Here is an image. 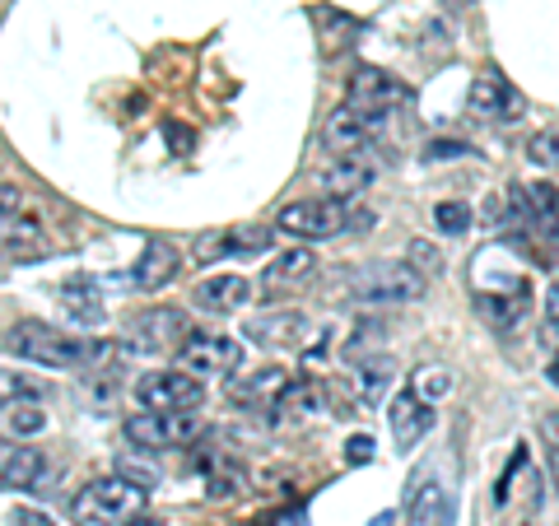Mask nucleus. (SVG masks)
<instances>
[{"mask_svg": "<svg viewBox=\"0 0 559 526\" xmlns=\"http://www.w3.org/2000/svg\"><path fill=\"white\" fill-rule=\"evenodd\" d=\"M242 331H248V340H257V345L299 349V345L312 336V322L299 318V312H261V318H252Z\"/></svg>", "mask_w": 559, "mask_h": 526, "instance_id": "ddd939ff", "label": "nucleus"}, {"mask_svg": "<svg viewBox=\"0 0 559 526\" xmlns=\"http://www.w3.org/2000/svg\"><path fill=\"white\" fill-rule=\"evenodd\" d=\"M318 275V252H308V248H289V252H280L266 275H261V285H266V294H289V289H299L308 285V279Z\"/></svg>", "mask_w": 559, "mask_h": 526, "instance_id": "dca6fc26", "label": "nucleus"}, {"mask_svg": "<svg viewBox=\"0 0 559 526\" xmlns=\"http://www.w3.org/2000/svg\"><path fill=\"white\" fill-rule=\"evenodd\" d=\"M205 433V419L191 410H145L127 419V438L145 452H173V447H191Z\"/></svg>", "mask_w": 559, "mask_h": 526, "instance_id": "39448f33", "label": "nucleus"}, {"mask_svg": "<svg viewBox=\"0 0 559 526\" xmlns=\"http://www.w3.org/2000/svg\"><path fill=\"white\" fill-rule=\"evenodd\" d=\"M131 526H159V522H154V517H145V513H140V517H135Z\"/></svg>", "mask_w": 559, "mask_h": 526, "instance_id": "a19ab883", "label": "nucleus"}, {"mask_svg": "<svg viewBox=\"0 0 559 526\" xmlns=\"http://www.w3.org/2000/svg\"><path fill=\"white\" fill-rule=\"evenodd\" d=\"M135 401L145 410H197L205 401V382L182 368H164V373H145L135 382Z\"/></svg>", "mask_w": 559, "mask_h": 526, "instance_id": "1a4fd4ad", "label": "nucleus"}, {"mask_svg": "<svg viewBox=\"0 0 559 526\" xmlns=\"http://www.w3.org/2000/svg\"><path fill=\"white\" fill-rule=\"evenodd\" d=\"M47 429V410L38 401H10V406H0V433L10 438V443H20V438H38Z\"/></svg>", "mask_w": 559, "mask_h": 526, "instance_id": "b1692460", "label": "nucleus"}, {"mask_svg": "<svg viewBox=\"0 0 559 526\" xmlns=\"http://www.w3.org/2000/svg\"><path fill=\"white\" fill-rule=\"evenodd\" d=\"M61 312L70 322H80V326H98L108 308H103V294H98L94 279L75 275V279H66V285H61Z\"/></svg>", "mask_w": 559, "mask_h": 526, "instance_id": "5701e85b", "label": "nucleus"}, {"mask_svg": "<svg viewBox=\"0 0 559 526\" xmlns=\"http://www.w3.org/2000/svg\"><path fill=\"white\" fill-rule=\"evenodd\" d=\"M433 224H439L443 234H466L471 229V210L462 201H443L439 210H433Z\"/></svg>", "mask_w": 559, "mask_h": 526, "instance_id": "7c9ffc66", "label": "nucleus"}, {"mask_svg": "<svg viewBox=\"0 0 559 526\" xmlns=\"http://www.w3.org/2000/svg\"><path fill=\"white\" fill-rule=\"evenodd\" d=\"M345 457H349V462H369V457H373V438H369V433L349 438V443H345Z\"/></svg>", "mask_w": 559, "mask_h": 526, "instance_id": "f704fd0d", "label": "nucleus"}, {"mask_svg": "<svg viewBox=\"0 0 559 526\" xmlns=\"http://www.w3.org/2000/svg\"><path fill=\"white\" fill-rule=\"evenodd\" d=\"M289 373L285 368H261V373H252V378H242V382H229V396L238 401V406H248V410H271L280 396H285V387H289Z\"/></svg>", "mask_w": 559, "mask_h": 526, "instance_id": "412c9836", "label": "nucleus"}, {"mask_svg": "<svg viewBox=\"0 0 559 526\" xmlns=\"http://www.w3.org/2000/svg\"><path fill=\"white\" fill-rule=\"evenodd\" d=\"M388 419H392V443H396L401 452H411L419 438L433 429V406H429V401H419V396L406 387L401 396H392Z\"/></svg>", "mask_w": 559, "mask_h": 526, "instance_id": "4468645a", "label": "nucleus"}, {"mask_svg": "<svg viewBox=\"0 0 559 526\" xmlns=\"http://www.w3.org/2000/svg\"><path fill=\"white\" fill-rule=\"evenodd\" d=\"M480 312L489 322H495L499 331H509V326H518V318L527 312V294H513V298H489V294H480Z\"/></svg>", "mask_w": 559, "mask_h": 526, "instance_id": "a878e982", "label": "nucleus"}, {"mask_svg": "<svg viewBox=\"0 0 559 526\" xmlns=\"http://www.w3.org/2000/svg\"><path fill=\"white\" fill-rule=\"evenodd\" d=\"M252 298V285L242 275H210V279H201L197 285V294H191V303H197L201 312H238L242 303Z\"/></svg>", "mask_w": 559, "mask_h": 526, "instance_id": "a211bd4d", "label": "nucleus"}, {"mask_svg": "<svg viewBox=\"0 0 559 526\" xmlns=\"http://www.w3.org/2000/svg\"><path fill=\"white\" fill-rule=\"evenodd\" d=\"M546 322L559 331V285H550V294H546Z\"/></svg>", "mask_w": 559, "mask_h": 526, "instance_id": "c9c22d12", "label": "nucleus"}, {"mask_svg": "<svg viewBox=\"0 0 559 526\" xmlns=\"http://www.w3.org/2000/svg\"><path fill=\"white\" fill-rule=\"evenodd\" d=\"M527 159H532L536 168L559 172V127H546V131H536V135L527 140Z\"/></svg>", "mask_w": 559, "mask_h": 526, "instance_id": "bb28decb", "label": "nucleus"}, {"mask_svg": "<svg viewBox=\"0 0 559 526\" xmlns=\"http://www.w3.org/2000/svg\"><path fill=\"white\" fill-rule=\"evenodd\" d=\"M406 98H411V89L396 75H388V70H378V65H359L355 75H349V103L345 108H355V112H364L369 121L382 127V121L392 117V108H401Z\"/></svg>", "mask_w": 559, "mask_h": 526, "instance_id": "6e6552de", "label": "nucleus"}, {"mask_svg": "<svg viewBox=\"0 0 559 526\" xmlns=\"http://www.w3.org/2000/svg\"><path fill=\"white\" fill-rule=\"evenodd\" d=\"M411 266L429 279V275H439V271H443V252H439V248H429V242H411Z\"/></svg>", "mask_w": 559, "mask_h": 526, "instance_id": "2f4dec72", "label": "nucleus"}, {"mask_svg": "<svg viewBox=\"0 0 559 526\" xmlns=\"http://www.w3.org/2000/svg\"><path fill=\"white\" fill-rule=\"evenodd\" d=\"M466 108L476 112L480 121H518V112H522V94H518L503 75H495V70H485V75H480L476 84H471Z\"/></svg>", "mask_w": 559, "mask_h": 526, "instance_id": "9b49d317", "label": "nucleus"}, {"mask_svg": "<svg viewBox=\"0 0 559 526\" xmlns=\"http://www.w3.org/2000/svg\"><path fill=\"white\" fill-rule=\"evenodd\" d=\"M145 499L150 489L131 485L127 476H98L70 499V513L80 526H131L145 513Z\"/></svg>", "mask_w": 559, "mask_h": 526, "instance_id": "f03ea898", "label": "nucleus"}, {"mask_svg": "<svg viewBox=\"0 0 559 526\" xmlns=\"http://www.w3.org/2000/svg\"><path fill=\"white\" fill-rule=\"evenodd\" d=\"M178 271H182L178 248H173L168 238H154V242H145V252H140V261L131 266V285L140 294H159L164 285L178 279Z\"/></svg>", "mask_w": 559, "mask_h": 526, "instance_id": "f8f14e48", "label": "nucleus"}, {"mask_svg": "<svg viewBox=\"0 0 559 526\" xmlns=\"http://www.w3.org/2000/svg\"><path fill=\"white\" fill-rule=\"evenodd\" d=\"M425 289L429 279L415 266H406V261H369V266H359L345 279V294L369 308H406V303H419Z\"/></svg>", "mask_w": 559, "mask_h": 526, "instance_id": "7ed1b4c3", "label": "nucleus"}, {"mask_svg": "<svg viewBox=\"0 0 559 526\" xmlns=\"http://www.w3.org/2000/svg\"><path fill=\"white\" fill-rule=\"evenodd\" d=\"M168 140H173L178 150H191V131H182V127H168Z\"/></svg>", "mask_w": 559, "mask_h": 526, "instance_id": "e433bc0d", "label": "nucleus"}, {"mask_svg": "<svg viewBox=\"0 0 559 526\" xmlns=\"http://www.w3.org/2000/svg\"><path fill=\"white\" fill-rule=\"evenodd\" d=\"M318 410H322V387H318V382H304V378H294L285 387V396L271 406L275 419H308Z\"/></svg>", "mask_w": 559, "mask_h": 526, "instance_id": "393cba45", "label": "nucleus"}, {"mask_svg": "<svg viewBox=\"0 0 559 526\" xmlns=\"http://www.w3.org/2000/svg\"><path fill=\"white\" fill-rule=\"evenodd\" d=\"M14 526H51V522L38 513H14Z\"/></svg>", "mask_w": 559, "mask_h": 526, "instance_id": "4c0bfd02", "label": "nucleus"}, {"mask_svg": "<svg viewBox=\"0 0 559 526\" xmlns=\"http://www.w3.org/2000/svg\"><path fill=\"white\" fill-rule=\"evenodd\" d=\"M411 392H415L419 401L448 396V392H452V378H448V368H419V373L411 378Z\"/></svg>", "mask_w": 559, "mask_h": 526, "instance_id": "c85d7f7f", "label": "nucleus"}, {"mask_svg": "<svg viewBox=\"0 0 559 526\" xmlns=\"http://www.w3.org/2000/svg\"><path fill=\"white\" fill-rule=\"evenodd\" d=\"M388 378H392V359H369L359 368V396L364 401H378L382 387H388Z\"/></svg>", "mask_w": 559, "mask_h": 526, "instance_id": "c756f323", "label": "nucleus"}, {"mask_svg": "<svg viewBox=\"0 0 559 526\" xmlns=\"http://www.w3.org/2000/svg\"><path fill=\"white\" fill-rule=\"evenodd\" d=\"M191 336V318L182 308H140L127 322V340L140 355H168V349H182V340Z\"/></svg>", "mask_w": 559, "mask_h": 526, "instance_id": "0eeeda50", "label": "nucleus"}, {"mask_svg": "<svg viewBox=\"0 0 559 526\" xmlns=\"http://www.w3.org/2000/svg\"><path fill=\"white\" fill-rule=\"evenodd\" d=\"M271 248V229H219L197 238V256L201 261H219V256H248V252H266Z\"/></svg>", "mask_w": 559, "mask_h": 526, "instance_id": "f3484780", "label": "nucleus"}, {"mask_svg": "<svg viewBox=\"0 0 559 526\" xmlns=\"http://www.w3.org/2000/svg\"><path fill=\"white\" fill-rule=\"evenodd\" d=\"M0 256H10V261L47 256L43 224L38 219H20V215H0Z\"/></svg>", "mask_w": 559, "mask_h": 526, "instance_id": "6ab92c4d", "label": "nucleus"}, {"mask_svg": "<svg viewBox=\"0 0 559 526\" xmlns=\"http://www.w3.org/2000/svg\"><path fill=\"white\" fill-rule=\"evenodd\" d=\"M373 224L369 210H359L355 201H331V196H312V201H294L280 210V219H275V229L280 234H294V238H341V234H364Z\"/></svg>", "mask_w": 559, "mask_h": 526, "instance_id": "f257e3e1", "label": "nucleus"}, {"mask_svg": "<svg viewBox=\"0 0 559 526\" xmlns=\"http://www.w3.org/2000/svg\"><path fill=\"white\" fill-rule=\"evenodd\" d=\"M550 476H555V489H559V447L550 452Z\"/></svg>", "mask_w": 559, "mask_h": 526, "instance_id": "ea45409f", "label": "nucleus"}, {"mask_svg": "<svg viewBox=\"0 0 559 526\" xmlns=\"http://www.w3.org/2000/svg\"><path fill=\"white\" fill-rule=\"evenodd\" d=\"M406 526H452V494L443 489V480H419L411 507H406Z\"/></svg>", "mask_w": 559, "mask_h": 526, "instance_id": "4be33fe9", "label": "nucleus"}, {"mask_svg": "<svg viewBox=\"0 0 559 526\" xmlns=\"http://www.w3.org/2000/svg\"><path fill=\"white\" fill-rule=\"evenodd\" d=\"M43 396V382L28 378V373H5L0 368V406H10V401H38Z\"/></svg>", "mask_w": 559, "mask_h": 526, "instance_id": "cd10ccee", "label": "nucleus"}, {"mask_svg": "<svg viewBox=\"0 0 559 526\" xmlns=\"http://www.w3.org/2000/svg\"><path fill=\"white\" fill-rule=\"evenodd\" d=\"M546 378H550V382H555V387H559V355L550 359V368H546Z\"/></svg>", "mask_w": 559, "mask_h": 526, "instance_id": "58836bf2", "label": "nucleus"}, {"mask_svg": "<svg viewBox=\"0 0 559 526\" xmlns=\"http://www.w3.org/2000/svg\"><path fill=\"white\" fill-rule=\"evenodd\" d=\"M373 140H378V121H369L355 108H336L322 127V145L331 154H341V159H355V154H364Z\"/></svg>", "mask_w": 559, "mask_h": 526, "instance_id": "9d476101", "label": "nucleus"}, {"mask_svg": "<svg viewBox=\"0 0 559 526\" xmlns=\"http://www.w3.org/2000/svg\"><path fill=\"white\" fill-rule=\"evenodd\" d=\"M43 476H47V457L38 447L0 438V489H38Z\"/></svg>", "mask_w": 559, "mask_h": 526, "instance_id": "2eb2a0df", "label": "nucleus"}, {"mask_svg": "<svg viewBox=\"0 0 559 526\" xmlns=\"http://www.w3.org/2000/svg\"><path fill=\"white\" fill-rule=\"evenodd\" d=\"M462 154H471V145H462V140H429L425 145V159H433V164L462 159Z\"/></svg>", "mask_w": 559, "mask_h": 526, "instance_id": "473e14b6", "label": "nucleus"}, {"mask_svg": "<svg viewBox=\"0 0 559 526\" xmlns=\"http://www.w3.org/2000/svg\"><path fill=\"white\" fill-rule=\"evenodd\" d=\"M178 368L191 378H229L242 368V340L224 331H191L178 349Z\"/></svg>", "mask_w": 559, "mask_h": 526, "instance_id": "423d86ee", "label": "nucleus"}, {"mask_svg": "<svg viewBox=\"0 0 559 526\" xmlns=\"http://www.w3.org/2000/svg\"><path fill=\"white\" fill-rule=\"evenodd\" d=\"M20 210H24V187L0 182V215H20Z\"/></svg>", "mask_w": 559, "mask_h": 526, "instance_id": "72a5a7b5", "label": "nucleus"}, {"mask_svg": "<svg viewBox=\"0 0 559 526\" xmlns=\"http://www.w3.org/2000/svg\"><path fill=\"white\" fill-rule=\"evenodd\" d=\"M369 182H373V168L359 159H336V164H326L322 172H318V187H322V196H331V201H355L359 191H369Z\"/></svg>", "mask_w": 559, "mask_h": 526, "instance_id": "aec40b11", "label": "nucleus"}, {"mask_svg": "<svg viewBox=\"0 0 559 526\" xmlns=\"http://www.w3.org/2000/svg\"><path fill=\"white\" fill-rule=\"evenodd\" d=\"M5 345H10V355H20L28 363H43V368H80V363L98 359L94 340H70L47 322H14Z\"/></svg>", "mask_w": 559, "mask_h": 526, "instance_id": "20e7f679", "label": "nucleus"}]
</instances>
